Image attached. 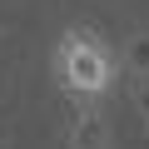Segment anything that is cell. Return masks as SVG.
Instances as JSON below:
<instances>
[{"instance_id":"cell-1","label":"cell","mask_w":149,"mask_h":149,"mask_svg":"<svg viewBox=\"0 0 149 149\" xmlns=\"http://www.w3.org/2000/svg\"><path fill=\"white\" fill-rule=\"evenodd\" d=\"M50 74L65 100L74 104H100L114 85H119V60L114 50L90 30V25H70L60 40H55V55H50Z\"/></svg>"}]
</instances>
